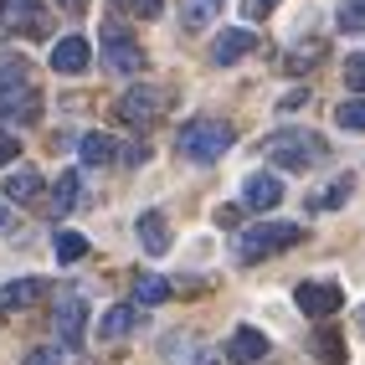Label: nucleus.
I'll use <instances>...</instances> for the list:
<instances>
[{"instance_id": "obj_1", "label": "nucleus", "mask_w": 365, "mask_h": 365, "mask_svg": "<svg viewBox=\"0 0 365 365\" xmlns=\"http://www.w3.org/2000/svg\"><path fill=\"white\" fill-rule=\"evenodd\" d=\"M262 155L273 160L278 170H314L329 155V144H324V134H314V129H278V134L262 139Z\"/></svg>"}, {"instance_id": "obj_2", "label": "nucleus", "mask_w": 365, "mask_h": 365, "mask_svg": "<svg viewBox=\"0 0 365 365\" xmlns=\"http://www.w3.org/2000/svg\"><path fill=\"white\" fill-rule=\"evenodd\" d=\"M299 242H304V227H294V222H257L247 232H237L232 252H237V262H262L283 247H299Z\"/></svg>"}, {"instance_id": "obj_3", "label": "nucleus", "mask_w": 365, "mask_h": 365, "mask_svg": "<svg viewBox=\"0 0 365 365\" xmlns=\"http://www.w3.org/2000/svg\"><path fill=\"white\" fill-rule=\"evenodd\" d=\"M232 124L227 118H190V124L180 129V155L196 160V165H216L227 150H232Z\"/></svg>"}, {"instance_id": "obj_4", "label": "nucleus", "mask_w": 365, "mask_h": 365, "mask_svg": "<svg viewBox=\"0 0 365 365\" xmlns=\"http://www.w3.org/2000/svg\"><path fill=\"white\" fill-rule=\"evenodd\" d=\"M103 62L113 67V72H124V78H134V72H144V46L129 36V26H118V21H108L103 26Z\"/></svg>"}, {"instance_id": "obj_5", "label": "nucleus", "mask_w": 365, "mask_h": 365, "mask_svg": "<svg viewBox=\"0 0 365 365\" xmlns=\"http://www.w3.org/2000/svg\"><path fill=\"white\" fill-rule=\"evenodd\" d=\"M41 113V93L31 78H16V83H0V118L6 124H36Z\"/></svg>"}, {"instance_id": "obj_6", "label": "nucleus", "mask_w": 365, "mask_h": 365, "mask_svg": "<svg viewBox=\"0 0 365 365\" xmlns=\"http://www.w3.org/2000/svg\"><path fill=\"white\" fill-rule=\"evenodd\" d=\"M294 304L309 314V319H329V314H339L345 294H339V283H319V278H309V283H299Z\"/></svg>"}, {"instance_id": "obj_7", "label": "nucleus", "mask_w": 365, "mask_h": 365, "mask_svg": "<svg viewBox=\"0 0 365 365\" xmlns=\"http://www.w3.org/2000/svg\"><path fill=\"white\" fill-rule=\"evenodd\" d=\"M93 67V46H88V36H62L57 46H52V72H62V78H83V72Z\"/></svg>"}, {"instance_id": "obj_8", "label": "nucleus", "mask_w": 365, "mask_h": 365, "mask_svg": "<svg viewBox=\"0 0 365 365\" xmlns=\"http://www.w3.org/2000/svg\"><path fill=\"white\" fill-rule=\"evenodd\" d=\"M118 118L134 129H150L155 118H160V93L155 88H129L124 98H118Z\"/></svg>"}, {"instance_id": "obj_9", "label": "nucleus", "mask_w": 365, "mask_h": 365, "mask_svg": "<svg viewBox=\"0 0 365 365\" xmlns=\"http://www.w3.org/2000/svg\"><path fill=\"white\" fill-rule=\"evenodd\" d=\"M252 46H257V36H252V26H227L222 36H216V41H211V62H216V67H237L242 57H247V52H252Z\"/></svg>"}, {"instance_id": "obj_10", "label": "nucleus", "mask_w": 365, "mask_h": 365, "mask_svg": "<svg viewBox=\"0 0 365 365\" xmlns=\"http://www.w3.org/2000/svg\"><path fill=\"white\" fill-rule=\"evenodd\" d=\"M227 360H232V365H262V360H267V334L252 329V324H242V329L227 339Z\"/></svg>"}, {"instance_id": "obj_11", "label": "nucleus", "mask_w": 365, "mask_h": 365, "mask_svg": "<svg viewBox=\"0 0 365 365\" xmlns=\"http://www.w3.org/2000/svg\"><path fill=\"white\" fill-rule=\"evenodd\" d=\"M278 201H283V180L278 175H267V170H262V175L242 180V206H247V211H273Z\"/></svg>"}, {"instance_id": "obj_12", "label": "nucleus", "mask_w": 365, "mask_h": 365, "mask_svg": "<svg viewBox=\"0 0 365 365\" xmlns=\"http://www.w3.org/2000/svg\"><path fill=\"white\" fill-rule=\"evenodd\" d=\"M83 329H88V304L67 294V299L57 304V334H62V345L78 350V345H83Z\"/></svg>"}, {"instance_id": "obj_13", "label": "nucleus", "mask_w": 365, "mask_h": 365, "mask_svg": "<svg viewBox=\"0 0 365 365\" xmlns=\"http://www.w3.org/2000/svg\"><path fill=\"white\" fill-rule=\"evenodd\" d=\"M139 247L150 252V257L170 252V216L165 211H144L139 216Z\"/></svg>"}, {"instance_id": "obj_14", "label": "nucleus", "mask_w": 365, "mask_h": 365, "mask_svg": "<svg viewBox=\"0 0 365 365\" xmlns=\"http://www.w3.org/2000/svg\"><path fill=\"white\" fill-rule=\"evenodd\" d=\"M41 190H46V185H41V175H36L31 165H21V170H11V175H6V201H16V206H31Z\"/></svg>"}, {"instance_id": "obj_15", "label": "nucleus", "mask_w": 365, "mask_h": 365, "mask_svg": "<svg viewBox=\"0 0 365 365\" xmlns=\"http://www.w3.org/2000/svg\"><path fill=\"white\" fill-rule=\"evenodd\" d=\"M134 324H139V304H113V309L103 314V319H98V334H103L108 345H113V339L134 334Z\"/></svg>"}, {"instance_id": "obj_16", "label": "nucleus", "mask_w": 365, "mask_h": 365, "mask_svg": "<svg viewBox=\"0 0 365 365\" xmlns=\"http://www.w3.org/2000/svg\"><path fill=\"white\" fill-rule=\"evenodd\" d=\"M36 299H41V278H16V283L0 288V314L26 309V304H36Z\"/></svg>"}, {"instance_id": "obj_17", "label": "nucleus", "mask_w": 365, "mask_h": 365, "mask_svg": "<svg viewBox=\"0 0 365 365\" xmlns=\"http://www.w3.org/2000/svg\"><path fill=\"white\" fill-rule=\"evenodd\" d=\"M314 62H324V41H299V46H288V52H283V72H294V78L309 72Z\"/></svg>"}, {"instance_id": "obj_18", "label": "nucleus", "mask_w": 365, "mask_h": 365, "mask_svg": "<svg viewBox=\"0 0 365 365\" xmlns=\"http://www.w3.org/2000/svg\"><path fill=\"white\" fill-rule=\"evenodd\" d=\"M350 190H355V175H339V180H329V185L319 190V196H309V206H314V211H339V206L350 201Z\"/></svg>"}, {"instance_id": "obj_19", "label": "nucleus", "mask_w": 365, "mask_h": 365, "mask_svg": "<svg viewBox=\"0 0 365 365\" xmlns=\"http://www.w3.org/2000/svg\"><path fill=\"white\" fill-rule=\"evenodd\" d=\"M16 31L21 36H52V16H46L41 6H16Z\"/></svg>"}, {"instance_id": "obj_20", "label": "nucleus", "mask_w": 365, "mask_h": 365, "mask_svg": "<svg viewBox=\"0 0 365 365\" xmlns=\"http://www.w3.org/2000/svg\"><path fill=\"white\" fill-rule=\"evenodd\" d=\"M227 0H180V21L190 31H201V26H211L216 21V11H222Z\"/></svg>"}, {"instance_id": "obj_21", "label": "nucleus", "mask_w": 365, "mask_h": 365, "mask_svg": "<svg viewBox=\"0 0 365 365\" xmlns=\"http://www.w3.org/2000/svg\"><path fill=\"white\" fill-rule=\"evenodd\" d=\"M72 206H83V180H78V170H67V175L57 180V196H52V211L67 216Z\"/></svg>"}, {"instance_id": "obj_22", "label": "nucleus", "mask_w": 365, "mask_h": 365, "mask_svg": "<svg viewBox=\"0 0 365 365\" xmlns=\"http://www.w3.org/2000/svg\"><path fill=\"white\" fill-rule=\"evenodd\" d=\"M170 299V283L165 278H155V273H134V304H165Z\"/></svg>"}, {"instance_id": "obj_23", "label": "nucleus", "mask_w": 365, "mask_h": 365, "mask_svg": "<svg viewBox=\"0 0 365 365\" xmlns=\"http://www.w3.org/2000/svg\"><path fill=\"white\" fill-rule=\"evenodd\" d=\"M314 355H319V365H345V339H339V329H319Z\"/></svg>"}, {"instance_id": "obj_24", "label": "nucleus", "mask_w": 365, "mask_h": 365, "mask_svg": "<svg viewBox=\"0 0 365 365\" xmlns=\"http://www.w3.org/2000/svg\"><path fill=\"white\" fill-rule=\"evenodd\" d=\"M78 155H83V165H108L113 160V139L108 134H83Z\"/></svg>"}, {"instance_id": "obj_25", "label": "nucleus", "mask_w": 365, "mask_h": 365, "mask_svg": "<svg viewBox=\"0 0 365 365\" xmlns=\"http://www.w3.org/2000/svg\"><path fill=\"white\" fill-rule=\"evenodd\" d=\"M334 124H339V129H350V134H365V98L339 103V108H334Z\"/></svg>"}, {"instance_id": "obj_26", "label": "nucleus", "mask_w": 365, "mask_h": 365, "mask_svg": "<svg viewBox=\"0 0 365 365\" xmlns=\"http://www.w3.org/2000/svg\"><path fill=\"white\" fill-rule=\"evenodd\" d=\"M83 252H88V237L83 232H57V257L62 262H78Z\"/></svg>"}, {"instance_id": "obj_27", "label": "nucleus", "mask_w": 365, "mask_h": 365, "mask_svg": "<svg viewBox=\"0 0 365 365\" xmlns=\"http://www.w3.org/2000/svg\"><path fill=\"white\" fill-rule=\"evenodd\" d=\"M124 16H134V21H155L160 11H165V0H113Z\"/></svg>"}, {"instance_id": "obj_28", "label": "nucleus", "mask_w": 365, "mask_h": 365, "mask_svg": "<svg viewBox=\"0 0 365 365\" xmlns=\"http://www.w3.org/2000/svg\"><path fill=\"white\" fill-rule=\"evenodd\" d=\"M339 31H365V0H339Z\"/></svg>"}, {"instance_id": "obj_29", "label": "nucleus", "mask_w": 365, "mask_h": 365, "mask_svg": "<svg viewBox=\"0 0 365 365\" xmlns=\"http://www.w3.org/2000/svg\"><path fill=\"white\" fill-rule=\"evenodd\" d=\"M345 83H350L355 93H365V52H355V57H345Z\"/></svg>"}, {"instance_id": "obj_30", "label": "nucleus", "mask_w": 365, "mask_h": 365, "mask_svg": "<svg viewBox=\"0 0 365 365\" xmlns=\"http://www.w3.org/2000/svg\"><path fill=\"white\" fill-rule=\"evenodd\" d=\"M16 78H31L26 62H21V57H0V83H16Z\"/></svg>"}, {"instance_id": "obj_31", "label": "nucleus", "mask_w": 365, "mask_h": 365, "mask_svg": "<svg viewBox=\"0 0 365 365\" xmlns=\"http://www.w3.org/2000/svg\"><path fill=\"white\" fill-rule=\"evenodd\" d=\"M273 6H278V0H242V16H247V21H262Z\"/></svg>"}, {"instance_id": "obj_32", "label": "nucleus", "mask_w": 365, "mask_h": 365, "mask_svg": "<svg viewBox=\"0 0 365 365\" xmlns=\"http://www.w3.org/2000/svg\"><path fill=\"white\" fill-rule=\"evenodd\" d=\"M21 155V144H16V134H6V129H0V165H11Z\"/></svg>"}, {"instance_id": "obj_33", "label": "nucleus", "mask_w": 365, "mask_h": 365, "mask_svg": "<svg viewBox=\"0 0 365 365\" xmlns=\"http://www.w3.org/2000/svg\"><path fill=\"white\" fill-rule=\"evenodd\" d=\"M304 98H309V93H304V88H299V93H288V98H283V103H278V108H283V113H294V108H299V103H304Z\"/></svg>"}, {"instance_id": "obj_34", "label": "nucleus", "mask_w": 365, "mask_h": 365, "mask_svg": "<svg viewBox=\"0 0 365 365\" xmlns=\"http://www.w3.org/2000/svg\"><path fill=\"white\" fill-rule=\"evenodd\" d=\"M26 365H57V360H52V350H31V360H26Z\"/></svg>"}, {"instance_id": "obj_35", "label": "nucleus", "mask_w": 365, "mask_h": 365, "mask_svg": "<svg viewBox=\"0 0 365 365\" xmlns=\"http://www.w3.org/2000/svg\"><path fill=\"white\" fill-rule=\"evenodd\" d=\"M11 222H16V216H11V201H0V232H11Z\"/></svg>"}, {"instance_id": "obj_36", "label": "nucleus", "mask_w": 365, "mask_h": 365, "mask_svg": "<svg viewBox=\"0 0 365 365\" xmlns=\"http://www.w3.org/2000/svg\"><path fill=\"white\" fill-rule=\"evenodd\" d=\"M57 6H62V11H72V16H78V11H88V0H57Z\"/></svg>"}, {"instance_id": "obj_37", "label": "nucleus", "mask_w": 365, "mask_h": 365, "mask_svg": "<svg viewBox=\"0 0 365 365\" xmlns=\"http://www.w3.org/2000/svg\"><path fill=\"white\" fill-rule=\"evenodd\" d=\"M190 365H222V360H216L211 350H201V355H196V360H190Z\"/></svg>"}, {"instance_id": "obj_38", "label": "nucleus", "mask_w": 365, "mask_h": 365, "mask_svg": "<svg viewBox=\"0 0 365 365\" xmlns=\"http://www.w3.org/2000/svg\"><path fill=\"white\" fill-rule=\"evenodd\" d=\"M360 329H365V309H360Z\"/></svg>"}]
</instances>
